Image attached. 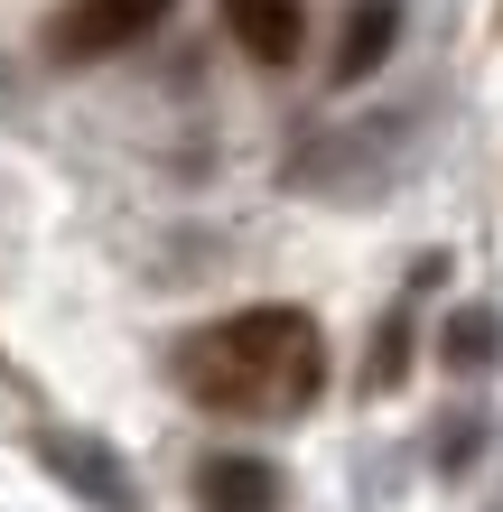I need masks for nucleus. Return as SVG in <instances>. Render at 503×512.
I'll return each mask as SVG.
<instances>
[{"mask_svg": "<svg viewBox=\"0 0 503 512\" xmlns=\"http://www.w3.org/2000/svg\"><path fill=\"white\" fill-rule=\"evenodd\" d=\"M168 10L177 0H66V10L47 19V56L56 66H103V56L140 47Z\"/></svg>", "mask_w": 503, "mask_h": 512, "instance_id": "obj_2", "label": "nucleus"}, {"mask_svg": "<svg viewBox=\"0 0 503 512\" xmlns=\"http://www.w3.org/2000/svg\"><path fill=\"white\" fill-rule=\"evenodd\" d=\"M196 503L205 512H280V466L271 457H205Z\"/></svg>", "mask_w": 503, "mask_h": 512, "instance_id": "obj_6", "label": "nucleus"}, {"mask_svg": "<svg viewBox=\"0 0 503 512\" xmlns=\"http://www.w3.org/2000/svg\"><path fill=\"white\" fill-rule=\"evenodd\" d=\"M224 10V38L252 56V66H299L308 47V0H215Z\"/></svg>", "mask_w": 503, "mask_h": 512, "instance_id": "obj_3", "label": "nucleus"}, {"mask_svg": "<svg viewBox=\"0 0 503 512\" xmlns=\"http://www.w3.org/2000/svg\"><path fill=\"white\" fill-rule=\"evenodd\" d=\"M401 373H410V317L392 308L373 326V354H364V391H401Z\"/></svg>", "mask_w": 503, "mask_h": 512, "instance_id": "obj_8", "label": "nucleus"}, {"mask_svg": "<svg viewBox=\"0 0 503 512\" xmlns=\"http://www.w3.org/2000/svg\"><path fill=\"white\" fill-rule=\"evenodd\" d=\"M401 47V0H345V38H336V56H327V84H364L382 56Z\"/></svg>", "mask_w": 503, "mask_h": 512, "instance_id": "obj_5", "label": "nucleus"}, {"mask_svg": "<svg viewBox=\"0 0 503 512\" xmlns=\"http://www.w3.org/2000/svg\"><path fill=\"white\" fill-rule=\"evenodd\" d=\"M47 447V466L66 475V485L94 503V512H140V494H131V475H122V457H112L103 438H75V429H56V438H38Z\"/></svg>", "mask_w": 503, "mask_h": 512, "instance_id": "obj_4", "label": "nucleus"}, {"mask_svg": "<svg viewBox=\"0 0 503 512\" xmlns=\"http://www.w3.org/2000/svg\"><path fill=\"white\" fill-rule=\"evenodd\" d=\"M177 391L215 419H261V410H308L327 391V336H317L308 308H243V317H215L196 336H177L168 354Z\"/></svg>", "mask_w": 503, "mask_h": 512, "instance_id": "obj_1", "label": "nucleus"}, {"mask_svg": "<svg viewBox=\"0 0 503 512\" xmlns=\"http://www.w3.org/2000/svg\"><path fill=\"white\" fill-rule=\"evenodd\" d=\"M438 354H448V373H485L503 354V317L494 308H457L448 326H438Z\"/></svg>", "mask_w": 503, "mask_h": 512, "instance_id": "obj_7", "label": "nucleus"}]
</instances>
